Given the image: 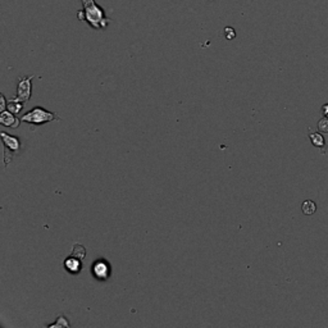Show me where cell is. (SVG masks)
<instances>
[{
	"label": "cell",
	"mask_w": 328,
	"mask_h": 328,
	"mask_svg": "<svg viewBox=\"0 0 328 328\" xmlns=\"http://www.w3.org/2000/svg\"><path fill=\"white\" fill-rule=\"evenodd\" d=\"M318 127H319V130L323 131V132H328V118L320 121L319 125H318Z\"/></svg>",
	"instance_id": "14"
},
{
	"label": "cell",
	"mask_w": 328,
	"mask_h": 328,
	"mask_svg": "<svg viewBox=\"0 0 328 328\" xmlns=\"http://www.w3.org/2000/svg\"><path fill=\"white\" fill-rule=\"evenodd\" d=\"M224 35H226V38L228 39V40H232L236 36V32L233 31L232 27H227V28L224 29Z\"/></svg>",
	"instance_id": "13"
},
{
	"label": "cell",
	"mask_w": 328,
	"mask_h": 328,
	"mask_svg": "<svg viewBox=\"0 0 328 328\" xmlns=\"http://www.w3.org/2000/svg\"><path fill=\"white\" fill-rule=\"evenodd\" d=\"M54 120H59L58 114L50 110H46L45 108L35 107L34 109L28 110L26 114H23L21 117V121L28 125H45V123L51 122Z\"/></svg>",
	"instance_id": "2"
},
{
	"label": "cell",
	"mask_w": 328,
	"mask_h": 328,
	"mask_svg": "<svg viewBox=\"0 0 328 328\" xmlns=\"http://www.w3.org/2000/svg\"><path fill=\"white\" fill-rule=\"evenodd\" d=\"M310 140H312V142L315 146H323L324 145V139L320 134H312L310 135Z\"/></svg>",
	"instance_id": "12"
},
{
	"label": "cell",
	"mask_w": 328,
	"mask_h": 328,
	"mask_svg": "<svg viewBox=\"0 0 328 328\" xmlns=\"http://www.w3.org/2000/svg\"><path fill=\"white\" fill-rule=\"evenodd\" d=\"M91 275L98 281H108L112 275V267L105 259H98L91 265Z\"/></svg>",
	"instance_id": "4"
},
{
	"label": "cell",
	"mask_w": 328,
	"mask_h": 328,
	"mask_svg": "<svg viewBox=\"0 0 328 328\" xmlns=\"http://www.w3.org/2000/svg\"><path fill=\"white\" fill-rule=\"evenodd\" d=\"M83 9L77 12V18L86 22L95 29H105L109 24L110 18L105 16V11L95 3V0H81Z\"/></svg>",
	"instance_id": "1"
},
{
	"label": "cell",
	"mask_w": 328,
	"mask_h": 328,
	"mask_svg": "<svg viewBox=\"0 0 328 328\" xmlns=\"http://www.w3.org/2000/svg\"><path fill=\"white\" fill-rule=\"evenodd\" d=\"M0 112H3V110L7 109V105H8V100L6 99V96L2 94V96H0Z\"/></svg>",
	"instance_id": "15"
},
{
	"label": "cell",
	"mask_w": 328,
	"mask_h": 328,
	"mask_svg": "<svg viewBox=\"0 0 328 328\" xmlns=\"http://www.w3.org/2000/svg\"><path fill=\"white\" fill-rule=\"evenodd\" d=\"M0 136H2V140H3L4 144V152H6V158H4V163L9 164L12 160V154L13 153H17L19 149H21V141H19L18 137L12 136V135L7 134L4 131L0 132Z\"/></svg>",
	"instance_id": "3"
},
{
	"label": "cell",
	"mask_w": 328,
	"mask_h": 328,
	"mask_svg": "<svg viewBox=\"0 0 328 328\" xmlns=\"http://www.w3.org/2000/svg\"><path fill=\"white\" fill-rule=\"evenodd\" d=\"M32 78L34 76H22L17 85V96L21 102L27 103L32 95Z\"/></svg>",
	"instance_id": "5"
},
{
	"label": "cell",
	"mask_w": 328,
	"mask_h": 328,
	"mask_svg": "<svg viewBox=\"0 0 328 328\" xmlns=\"http://www.w3.org/2000/svg\"><path fill=\"white\" fill-rule=\"evenodd\" d=\"M302 209H303V213L304 214H307V216H312V214L317 211V205H315L314 201L307 200L303 203Z\"/></svg>",
	"instance_id": "10"
},
{
	"label": "cell",
	"mask_w": 328,
	"mask_h": 328,
	"mask_svg": "<svg viewBox=\"0 0 328 328\" xmlns=\"http://www.w3.org/2000/svg\"><path fill=\"white\" fill-rule=\"evenodd\" d=\"M23 105H24V103L21 102L18 98H13V99L8 100L7 109H8L9 112L14 113V114H18V113H21V110L23 109Z\"/></svg>",
	"instance_id": "8"
},
{
	"label": "cell",
	"mask_w": 328,
	"mask_h": 328,
	"mask_svg": "<svg viewBox=\"0 0 328 328\" xmlns=\"http://www.w3.org/2000/svg\"><path fill=\"white\" fill-rule=\"evenodd\" d=\"M48 327H70V322L67 320V318L64 317V315H59L58 319H56L55 323H51L49 324Z\"/></svg>",
	"instance_id": "11"
},
{
	"label": "cell",
	"mask_w": 328,
	"mask_h": 328,
	"mask_svg": "<svg viewBox=\"0 0 328 328\" xmlns=\"http://www.w3.org/2000/svg\"><path fill=\"white\" fill-rule=\"evenodd\" d=\"M71 255L76 256V258L81 259V260H83L86 256V249L83 248L82 245H80V244H76V245H73L72 248V253H71Z\"/></svg>",
	"instance_id": "9"
},
{
	"label": "cell",
	"mask_w": 328,
	"mask_h": 328,
	"mask_svg": "<svg viewBox=\"0 0 328 328\" xmlns=\"http://www.w3.org/2000/svg\"><path fill=\"white\" fill-rule=\"evenodd\" d=\"M0 123L6 127H11V128H18L19 123H21V120L16 117V114L12 112H9L8 109L3 110V112H0Z\"/></svg>",
	"instance_id": "7"
},
{
	"label": "cell",
	"mask_w": 328,
	"mask_h": 328,
	"mask_svg": "<svg viewBox=\"0 0 328 328\" xmlns=\"http://www.w3.org/2000/svg\"><path fill=\"white\" fill-rule=\"evenodd\" d=\"M64 268H66V271H67L68 273H71V275H78V273L82 271V260L78 258H76V256L73 255H70L68 256L66 260H64L63 263Z\"/></svg>",
	"instance_id": "6"
}]
</instances>
